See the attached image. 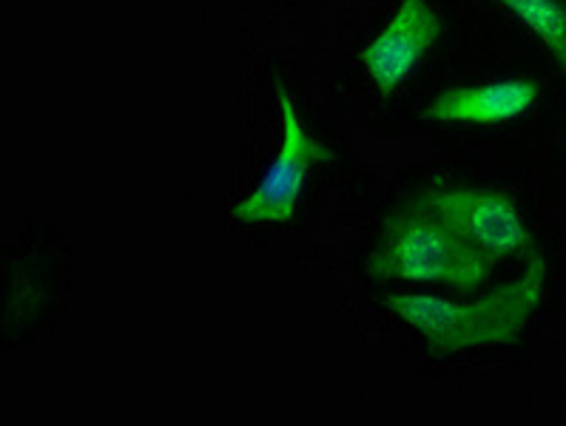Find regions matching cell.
Masks as SVG:
<instances>
[{
    "label": "cell",
    "mask_w": 566,
    "mask_h": 426,
    "mask_svg": "<svg viewBox=\"0 0 566 426\" xmlns=\"http://www.w3.org/2000/svg\"><path fill=\"white\" fill-rule=\"evenodd\" d=\"M544 256L526 259L524 274L473 301L427 294H387L381 305L427 341L436 355L467 353L481 347L513 344L544 301Z\"/></svg>",
    "instance_id": "6da1fadb"
},
{
    "label": "cell",
    "mask_w": 566,
    "mask_h": 426,
    "mask_svg": "<svg viewBox=\"0 0 566 426\" xmlns=\"http://www.w3.org/2000/svg\"><path fill=\"white\" fill-rule=\"evenodd\" d=\"M367 270L379 281L475 290L490 279L495 262L461 239L453 227H447L430 207L421 205L419 196H410L381 222Z\"/></svg>",
    "instance_id": "7a4b0ae2"
},
{
    "label": "cell",
    "mask_w": 566,
    "mask_h": 426,
    "mask_svg": "<svg viewBox=\"0 0 566 426\" xmlns=\"http://www.w3.org/2000/svg\"><path fill=\"white\" fill-rule=\"evenodd\" d=\"M421 205L453 227L461 239L501 265L504 259H533L538 256L535 239L524 216L504 191L490 185H464V182H436L416 193Z\"/></svg>",
    "instance_id": "3957f363"
},
{
    "label": "cell",
    "mask_w": 566,
    "mask_h": 426,
    "mask_svg": "<svg viewBox=\"0 0 566 426\" xmlns=\"http://www.w3.org/2000/svg\"><path fill=\"white\" fill-rule=\"evenodd\" d=\"M276 103L282 117L280 151L265 168L256 188L233 207V216L245 225H282L294 220L311 173L334 160V151L307 134L294 94L287 92L282 81H276Z\"/></svg>",
    "instance_id": "277c9868"
},
{
    "label": "cell",
    "mask_w": 566,
    "mask_h": 426,
    "mask_svg": "<svg viewBox=\"0 0 566 426\" xmlns=\"http://www.w3.org/2000/svg\"><path fill=\"white\" fill-rule=\"evenodd\" d=\"M441 21L430 0H401L385 29L361 52L367 74L381 94H394L410 77L419 61L436 46Z\"/></svg>",
    "instance_id": "5b68a950"
},
{
    "label": "cell",
    "mask_w": 566,
    "mask_h": 426,
    "mask_svg": "<svg viewBox=\"0 0 566 426\" xmlns=\"http://www.w3.org/2000/svg\"><path fill=\"white\" fill-rule=\"evenodd\" d=\"M541 86L533 77L455 86L436 94L424 106V117L433 123H510L524 117L538 103Z\"/></svg>",
    "instance_id": "8992f818"
},
{
    "label": "cell",
    "mask_w": 566,
    "mask_h": 426,
    "mask_svg": "<svg viewBox=\"0 0 566 426\" xmlns=\"http://www.w3.org/2000/svg\"><path fill=\"white\" fill-rule=\"evenodd\" d=\"M521 26L538 38L566 77V3L564 0H495Z\"/></svg>",
    "instance_id": "52a82bcc"
}]
</instances>
